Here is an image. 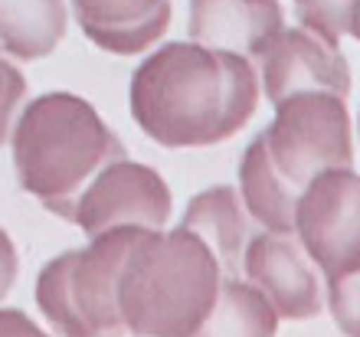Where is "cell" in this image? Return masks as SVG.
Masks as SVG:
<instances>
[{
  "mask_svg": "<svg viewBox=\"0 0 360 337\" xmlns=\"http://www.w3.org/2000/svg\"><path fill=\"white\" fill-rule=\"evenodd\" d=\"M115 158H124V144L112 125L89 98L66 89L30 98L10 132L17 184L66 223L82 187Z\"/></svg>",
  "mask_w": 360,
  "mask_h": 337,
  "instance_id": "obj_1",
  "label": "cell"
},
{
  "mask_svg": "<svg viewBox=\"0 0 360 337\" xmlns=\"http://www.w3.org/2000/svg\"><path fill=\"white\" fill-rule=\"evenodd\" d=\"M223 269L184 226L148 229L118 275V314L131 337H190L217 305Z\"/></svg>",
  "mask_w": 360,
  "mask_h": 337,
  "instance_id": "obj_2",
  "label": "cell"
},
{
  "mask_svg": "<svg viewBox=\"0 0 360 337\" xmlns=\"http://www.w3.org/2000/svg\"><path fill=\"white\" fill-rule=\"evenodd\" d=\"M134 125L167 151L223 144V63L217 49L171 39L144 53L128 82Z\"/></svg>",
  "mask_w": 360,
  "mask_h": 337,
  "instance_id": "obj_3",
  "label": "cell"
},
{
  "mask_svg": "<svg viewBox=\"0 0 360 337\" xmlns=\"http://www.w3.org/2000/svg\"><path fill=\"white\" fill-rule=\"evenodd\" d=\"M262 134L275 167L295 187H304L321 170L354 167V122L347 98L334 92L304 89L285 95L272 105V122Z\"/></svg>",
  "mask_w": 360,
  "mask_h": 337,
  "instance_id": "obj_4",
  "label": "cell"
},
{
  "mask_svg": "<svg viewBox=\"0 0 360 337\" xmlns=\"http://www.w3.org/2000/svg\"><path fill=\"white\" fill-rule=\"evenodd\" d=\"M295 236L324 281L360 272V174L331 167L314 174L298 193Z\"/></svg>",
  "mask_w": 360,
  "mask_h": 337,
  "instance_id": "obj_5",
  "label": "cell"
},
{
  "mask_svg": "<svg viewBox=\"0 0 360 337\" xmlns=\"http://www.w3.org/2000/svg\"><path fill=\"white\" fill-rule=\"evenodd\" d=\"M174 213V197L161 170L144 160L124 158L108 160L89 180L72 210V226L89 236L112 226H144L167 229Z\"/></svg>",
  "mask_w": 360,
  "mask_h": 337,
  "instance_id": "obj_6",
  "label": "cell"
},
{
  "mask_svg": "<svg viewBox=\"0 0 360 337\" xmlns=\"http://www.w3.org/2000/svg\"><path fill=\"white\" fill-rule=\"evenodd\" d=\"M239 275L272 301L282 321H311L324 311V275L295 233H252L243 249Z\"/></svg>",
  "mask_w": 360,
  "mask_h": 337,
  "instance_id": "obj_7",
  "label": "cell"
},
{
  "mask_svg": "<svg viewBox=\"0 0 360 337\" xmlns=\"http://www.w3.org/2000/svg\"><path fill=\"white\" fill-rule=\"evenodd\" d=\"M256 66L262 75V95L272 105L304 89H324L341 98L351 95V66L341 46L304 27H285L256 59Z\"/></svg>",
  "mask_w": 360,
  "mask_h": 337,
  "instance_id": "obj_8",
  "label": "cell"
},
{
  "mask_svg": "<svg viewBox=\"0 0 360 337\" xmlns=\"http://www.w3.org/2000/svg\"><path fill=\"white\" fill-rule=\"evenodd\" d=\"M148 233L144 226H112L95 233L86 246L72 249L69 281L82 318L98 337H122V314H118V275L134 249V243Z\"/></svg>",
  "mask_w": 360,
  "mask_h": 337,
  "instance_id": "obj_9",
  "label": "cell"
},
{
  "mask_svg": "<svg viewBox=\"0 0 360 337\" xmlns=\"http://www.w3.org/2000/svg\"><path fill=\"white\" fill-rule=\"evenodd\" d=\"M82 37L108 56H141L171 30V0H69Z\"/></svg>",
  "mask_w": 360,
  "mask_h": 337,
  "instance_id": "obj_10",
  "label": "cell"
},
{
  "mask_svg": "<svg viewBox=\"0 0 360 337\" xmlns=\"http://www.w3.org/2000/svg\"><path fill=\"white\" fill-rule=\"evenodd\" d=\"M285 30L282 0H190L187 39L259 59Z\"/></svg>",
  "mask_w": 360,
  "mask_h": 337,
  "instance_id": "obj_11",
  "label": "cell"
},
{
  "mask_svg": "<svg viewBox=\"0 0 360 337\" xmlns=\"http://www.w3.org/2000/svg\"><path fill=\"white\" fill-rule=\"evenodd\" d=\"M249 213L243 206V197L233 184H217L193 193L184 206L180 223L184 229L197 233L203 243L213 249V255L219 259L223 275H239L243 265V249L249 243Z\"/></svg>",
  "mask_w": 360,
  "mask_h": 337,
  "instance_id": "obj_12",
  "label": "cell"
},
{
  "mask_svg": "<svg viewBox=\"0 0 360 337\" xmlns=\"http://www.w3.org/2000/svg\"><path fill=\"white\" fill-rule=\"evenodd\" d=\"M236 190H239V197H243L249 220L259 229L295 233V206H298L302 187H295L292 180L275 167L262 132L249 141L243 158H239Z\"/></svg>",
  "mask_w": 360,
  "mask_h": 337,
  "instance_id": "obj_13",
  "label": "cell"
},
{
  "mask_svg": "<svg viewBox=\"0 0 360 337\" xmlns=\"http://www.w3.org/2000/svg\"><path fill=\"white\" fill-rule=\"evenodd\" d=\"M66 30V0H0V49L17 63H37L56 53Z\"/></svg>",
  "mask_w": 360,
  "mask_h": 337,
  "instance_id": "obj_14",
  "label": "cell"
},
{
  "mask_svg": "<svg viewBox=\"0 0 360 337\" xmlns=\"http://www.w3.org/2000/svg\"><path fill=\"white\" fill-rule=\"evenodd\" d=\"M278 324V311L252 281L243 275H226L213 311L190 337H275Z\"/></svg>",
  "mask_w": 360,
  "mask_h": 337,
  "instance_id": "obj_15",
  "label": "cell"
},
{
  "mask_svg": "<svg viewBox=\"0 0 360 337\" xmlns=\"http://www.w3.org/2000/svg\"><path fill=\"white\" fill-rule=\"evenodd\" d=\"M69 265H72V249L53 255L43 269L37 272L33 281V298L49 324V331L59 337H98L89 321L82 318L76 298H72V281H69Z\"/></svg>",
  "mask_w": 360,
  "mask_h": 337,
  "instance_id": "obj_16",
  "label": "cell"
},
{
  "mask_svg": "<svg viewBox=\"0 0 360 337\" xmlns=\"http://www.w3.org/2000/svg\"><path fill=\"white\" fill-rule=\"evenodd\" d=\"M223 63V138H236L256 115L262 95V75H259L256 59L243 53H226L217 49Z\"/></svg>",
  "mask_w": 360,
  "mask_h": 337,
  "instance_id": "obj_17",
  "label": "cell"
},
{
  "mask_svg": "<svg viewBox=\"0 0 360 337\" xmlns=\"http://www.w3.org/2000/svg\"><path fill=\"white\" fill-rule=\"evenodd\" d=\"M298 27L341 46V39H360V0H292Z\"/></svg>",
  "mask_w": 360,
  "mask_h": 337,
  "instance_id": "obj_18",
  "label": "cell"
},
{
  "mask_svg": "<svg viewBox=\"0 0 360 337\" xmlns=\"http://www.w3.org/2000/svg\"><path fill=\"white\" fill-rule=\"evenodd\" d=\"M324 311L344 337H360V272L324 281Z\"/></svg>",
  "mask_w": 360,
  "mask_h": 337,
  "instance_id": "obj_19",
  "label": "cell"
},
{
  "mask_svg": "<svg viewBox=\"0 0 360 337\" xmlns=\"http://www.w3.org/2000/svg\"><path fill=\"white\" fill-rule=\"evenodd\" d=\"M23 98H27V75L17 66V59H10L0 49V144L10 141L13 122L23 108Z\"/></svg>",
  "mask_w": 360,
  "mask_h": 337,
  "instance_id": "obj_20",
  "label": "cell"
},
{
  "mask_svg": "<svg viewBox=\"0 0 360 337\" xmlns=\"http://www.w3.org/2000/svg\"><path fill=\"white\" fill-rule=\"evenodd\" d=\"M20 275V255H17V243L10 239V233L0 226V305L7 298Z\"/></svg>",
  "mask_w": 360,
  "mask_h": 337,
  "instance_id": "obj_21",
  "label": "cell"
},
{
  "mask_svg": "<svg viewBox=\"0 0 360 337\" xmlns=\"http://www.w3.org/2000/svg\"><path fill=\"white\" fill-rule=\"evenodd\" d=\"M0 337H53L23 308H0Z\"/></svg>",
  "mask_w": 360,
  "mask_h": 337,
  "instance_id": "obj_22",
  "label": "cell"
},
{
  "mask_svg": "<svg viewBox=\"0 0 360 337\" xmlns=\"http://www.w3.org/2000/svg\"><path fill=\"white\" fill-rule=\"evenodd\" d=\"M357 144H360V115H357Z\"/></svg>",
  "mask_w": 360,
  "mask_h": 337,
  "instance_id": "obj_23",
  "label": "cell"
},
{
  "mask_svg": "<svg viewBox=\"0 0 360 337\" xmlns=\"http://www.w3.org/2000/svg\"><path fill=\"white\" fill-rule=\"evenodd\" d=\"M357 43H360V39H357Z\"/></svg>",
  "mask_w": 360,
  "mask_h": 337,
  "instance_id": "obj_24",
  "label": "cell"
}]
</instances>
